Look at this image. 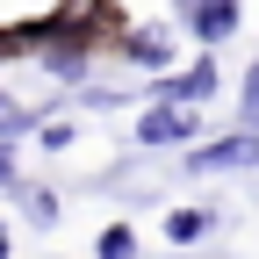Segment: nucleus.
Wrapping results in <instances>:
<instances>
[{
  "label": "nucleus",
  "mask_w": 259,
  "mask_h": 259,
  "mask_svg": "<svg viewBox=\"0 0 259 259\" xmlns=\"http://www.w3.org/2000/svg\"><path fill=\"white\" fill-rule=\"evenodd\" d=\"M36 122H44L36 108H15V101H8V108H0V144H15V137H29V130H36Z\"/></svg>",
  "instance_id": "nucleus-10"
},
{
  "label": "nucleus",
  "mask_w": 259,
  "mask_h": 259,
  "mask_svg": "<svg viewBox=\"0 0 259 259\" xmlns=\"http://www.w3.org/2000/svg\"><path fill=\"white\" fill-rule=\"evenodd\" d=\"M15 194H22V209H29V223H44V231L58 223V194H51V187H29V180H15Z\"/></svg>",
  "instance_id": "nucleus-7"
},
{
  "label": "nucleus",
  "mask_w": 259,
  "mask_h": 259,
  "mask_svg": "<svg viewBox=\"0 0 259 259\" xmlns=\"http://www.w3.org/2000/svg\"><path fill=\"white\" fill-rule=\"evenodd\" d=\"M94 259H137V231H130V223H108V231L94 238Z\"/></svg>",
  "instance_id": "nucleus-8"
},
{
  "label": "nucleus",
  "mask_w": 259,
  "mask_h": 259,
  "mask_svg": "<svg viewBox=\"0 0 259 259\" xmlns=\"http://www.w3.org/2000/svg\"><path fill=\"white\" fill-rule=\"evenodd\" d=\"M122 58L137 65V72H166V65H173V29H166V22H137V29H122Z\"/></svg>",
  "instance_id": "nucleus-5"
},
{
  "label": "nucleus",
  "mask_w": 259,
  "mask_h": 259,
  "mask_svg": "<svg viewBox=\"0 0 259 259\" xmlns=\"http://www.w3.org/2000/svg\"><path fill=\"white\" fill-rule=\"evenodd\" d=\"M216 231V209H202V202H194V209H173L166 216V245H202Z\"/></svg>",
  "instance_id": "nucleus-6"
},
{
  "label": "nucleus",
  "mask_w": 259,
  "mask_h": 259,
  "mask_svg": "<svg viewBox=\"0 0 259 259\" xmlns=\"http://www.w3.org/2000/svg\"><path fill=\"white\" fill-rule=\"evenodd\" d=\"M0 108H8V94H0Z\"/></svg>",
  "instance_id": "nucleus-14"
},
{
  "label": "nucleus",
  "mask_w": 259,
  "mask_h": 259,
  "mask_svg": "<svg viewBox=\"0 0 259 259\" xmlns=\"http://www.w3.org/2000/svg\"><path fill=\"white\" fill-rule=\"evenodd\" d=\"M238 122H245V130H259V58L245 65V79H238Z\"/></svg>",
  "instance_id": "nucleus-9"
},
{
  "label": "nucleus",
  "mask_w": 259,
  "mask_h": 259,
  "mask_svg": "<svg viewBox=\"0 0 259 259\" xmlns=\"http://www.w3.org/2000/svg\"><path fill=\"white\" fill-rule=\"evenodd\" d=\"M130 137L144 151H173V144H194L202 137V101H144L137 122H130Z\"/></svg>",
  "instance_id": "nucleus-1"
},
{
  "label": "nucleus",
  "mask_w": 259,
  "mask_h": 259,
  "mask_svg": "<svg viewBox=\"0 0 259 259\" xmlns=\"http://www.w3.org/2000/svg\"><path fill=\"white\" fill-rule=\"evenodd\" d=\"M173 22L202 51H216V44H231L238 29H245V0H173Z\"/></svg>",
  "instance_id": "nucleus-2"
},
{
  "label": "nucleus",
  "mask_w": 259,
  "mask_h": 259,
  "mask_svg": "<svg viewBox=\"0 0 259 259\" xmlns=\"http://www.w3.org/2000/svg\"><path fill=\"white\" fill-rule=\"evenodd\" d=\"M216 87H223L216 58H194V65H180V72H151V101H209Z\"/></svg>",
  "instance_id": "nucleus-4"
},
{
  "label": "nucleus",
  "mask_w": 259,
  "mask_h": 259,
  "mask_svg": "<svg viewBox=\"0 0 259 259\" xmlns=\"http://www.w3.org/2000/svg\"><path fill=\"white\" fill-rule=\"evenodd\" d=\"M0 187L15 194V144H0Z\"/></svg>",
  "instance_id": "nucleus-12"
},
{
  "label": "nucleus",
  "mask_w": 259,
  "mask_h": 259,
  "mask_svg": "<svg viewBox=\"0 0 259 259\" xmlns=\"http://www.w3.org/2000/svg\"><path fill=\"white\" fill-rule=\"evenodd\" d=\"M72 137H79L72 122H36V144L44 151H72Z\"/></svg>",
  "instance_id": "nucleus-11"
},
{
  "label": "nucleus",
  "mask_w": 259,
  "mask_h": 259,
  "mask_svg": "<svg viewBox=\"0 0 259 259\" xmlns=\"http://www.w3.org/2000/svg\"><path fill=\"white\" fill-rule=\"evenodd\" d=\"M209 173H259V130L187 144V180H209Z\"/></svg>",
  "instance_id": "nucleus-3"
},
{
  "label": "nucleus",
  "mask_w": 259,
  "mask_h": 259,
  "mask_svg": "<svg viewBox=\"0 0 259 259\" xmlns=\"http://www.w3.org/2000/svg\"><path fill=\"white\" fill-rule=\"evenodd\" d=\"M8 252H15V238H8V223H0V259H8Z\"/></svg>",
  "instance_id": "nucleus-13"
}]
</instances>
